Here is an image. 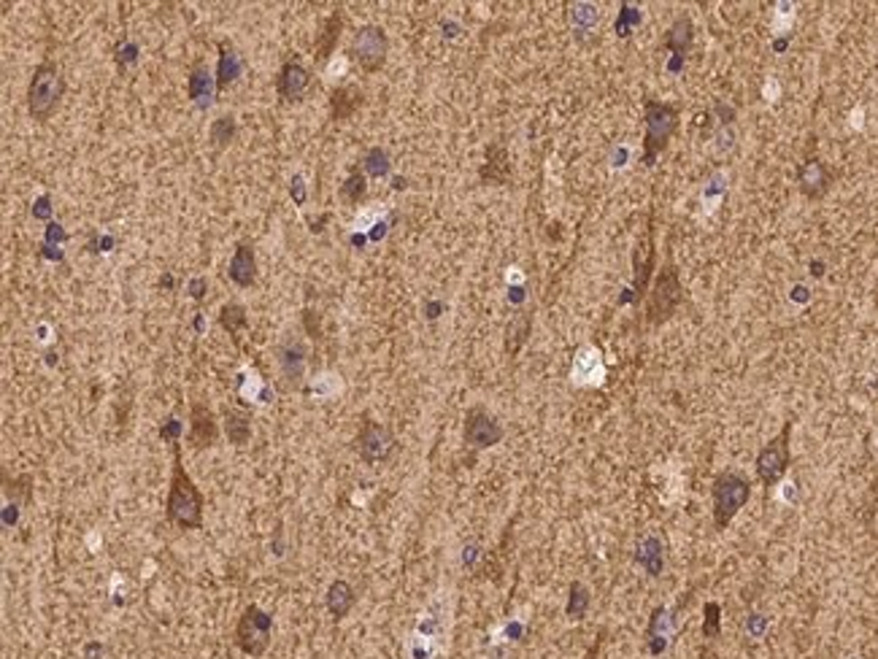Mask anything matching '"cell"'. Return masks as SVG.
<instances>
[{
  "label": "cell",
  "mask_w": 878,
  "mask_h": 659,
  "mask_svg": "<svg viewBox=\"0 0 878 659\" xmlns=\"http://www.w3.org/2000/svg\"><path fill=\"white\" fill-rule=\"evenodd\" d=\"M174 446V471H171V490L166 500V519L181 530H200L203 527V494L195 487L192 476L181 463V446Z\"/></svg>",
  "instance_id": "1"
},
{
  "label": "cell",
  "mask_w": 878,
  "mask_h": 659,
  "mask_svg": "<svg viewBox=\"0 0 878 659\" xmlns=\"http://www.w3.org/2000/svg\"><path fill=\"white\" fill-rule=\"evenodd\" d=\"M751 497V482L743 473L721 471L711 484V516L716 530H727Z\"/></svg>",
  "instance_id": "2"
},
{
  "label": "cell",
  "mask_w": 878,
  "mask_h": 659,
  "mask_svg": "<svg viewBox=\"0 0 878 659\" xmlns=\"http://www.w3.org/2000/svg\"><path fill=\"white\" fill-rule=\"evenodd\" d=\"M644 122H646V136H644V165L652 167L657 158L668 149L676 128H679V109L673 103H663L654 98H646L644 103Z\"/></svg>",
  "instance_id": "3"
},
{
  "label": "cell",
  "mask_w": 878,
  "mask_h": 659,
  "mask_svg": "<svg viewBox=\"0 0 878 659\" xmlns=\"http://www.w3.org/2000/svg\"><path fill=\"white\" fill-rule=\"evenodd\" d=\"M65 92V79L54 62H41L33 71L30 87H27V111L35 122H46L52 111L57 109L60 98Z\"/></svg>",
  "instance_id": "4"
},
{
  "label": "cell",
  "mask_w": 878,
  "mask_h": 659,
  "mask_svg": "<svg viewBox=\"0 0 878 659\" xmlns=\"http://www.w3.org/2000/svg\"><path fill=\"white\" fill-rule=\"evenodd\" d=\"M271 635H273V614L262 611L260 606H246L243 614L238 616L235 625V646L252 659L265 657L268 646H271Z\"/></svg>",
  "instance_id": "5"
},
{
  "label": "cell",
  "mask_w": 878,
  "mask_h": 659,
  "mask_svg": "<svg viewBox=\"0 0 878 659\" xmlns=\"http://www.w3.org/2000/svg\"><path fill=\"white\" fill-rule=\"evenodd\" d=\"M684 301V287H682V276H679V268L676 265H668L660 271L652 292H649V301H646V322L649 325H663L668 322L676 309L682 306Z\"/></svg>",
  "instance_id": "6"
},
{
  "label": "cell",
  "mask_w": 878,
  "mask_h": 659,
  "mask_svg": "<svg viewBox=\"0 0 878 659\" xmlns=\"http://www.w3.org/2000/svg\"><path fill=\"white\" fill-rule=\"evenodd\" d=\"M789 438H792V422H784L781 433L759 449L754 471H757V479H759L762 487H776L787 476L789 463H792Z\"/></svg>",
  "instance_id": "7"
},
{
  "label": "cell",
  "mask_w": 878,
  "mask_h": 659,
  "mask_svg": "<svg viewBox=\"0 0 878 659\" xmlns=\"http://www.w3.org/2000/svg\"><path fill=\"white\" fill-rule=\"evenodd\" d=\"M395 446H397V441L387 425H381L370 416H362L359 433H357V454L365 465H384L392 457Z\"/></svg>",
  "instance_id": "8"
},
{
  "label": "cell",
  "mask_w": 878,
  "mask_h": 659,
  "mask_svg": "<svg viewBox=\"0 0 878 659\" xmlns=\"http://www.w3.org/2000/svg\"><path fill=\"white\" fill-rule=\"evenodd\" d=\"M387 49H389V38L378 24H365L357 30L354 43H351V54L359 62V68L365 73H376L384 68L387 62Z\"/></svg>",
  "instance_id": "9"
},
{
  "label": "cell",
  "mask_w": 878,
  "mask_h": 659,
  "mask_svg": "<svg viewBox=\"0 0 878 659\" xmlns=\"http://www.w3.org/2000/svg\"><path fill=\"white\" fill-rule=\"evenodd\" d=\"M465 444L476 452H484V449H492L503 441V427L501 422L484 408V406H473L468 414H465Z\"/></svg>",
  "instance_id": "10"
},
{
  "label": "cell",
  "mask_w": 878,
  "mask_h": 659,
  "mask_svg": "<svg viewBox=\"0 0 878 659\" xmlns=\"http://www.w3.org/2000/svg\"><path fill=\"white\" fill-rule=\"evenodd\" d=\"M276 357H279V370H282V387L284 389H301L306 362H309V349H306L303 338L287 335L276 346Z\"/></svg>",
  "instance_id": "11"
},
{
  "label": "cell",
  "mask_w": 878,
  "mask_h": 659,
  "mask_svg": "<svg viewBox=\"0 0 878 659\" xmlns=\"http://www.w3.org/2000/svg\"><path fill=\"white\" fill-rule=\"evenodd\" d=\"M216 435H219V425H216L214 411L205 403L195 400L189 406V433H186V444L200 452V449L214 446L216 444Z\"/></svg>",
  "instance_id": "12"
},
{
  "label": "cell",
  "mask_w": 878,
  "mask_h": 659,
  "mask_svg": "<svg viewBox=\"0 0 878 659\" xmlns=\"http://www.w3.org/2000/svg\"><path fill=\"white\" fill-rule=\"evenodd\" d=\"M311 87V71L298 62V60H290L282 65L279 76H276V90H279V98L287 100V103H298L303 100V95L309 92Z\"/></svg>",
  "instance_id": "13"
},
{
  "label": "cell",
  "mask_w": 878,
  "mask_h": 659,
  "mask_svg": "<svg viewBox=\"0 0 878 659\" xmlns=\"http://www.w3.org/2000/svg\"><path fill=\"white\" fill-rule=\"evenodd\" d=\"M692 38H695V22L690 16H679L671 27H668V35H665V49L671 52V62H668V71L671 73H679L684 68V57L692 46Z\"/></svg>",
  "instance_id": "14"
},
{
  "label": "cell",
  "mask_w": 878,
  "mask_h": 659,
  "mask_svg": "<svg viewBox=\"0 0 878 659\" xmlns=\"http://www.w3.org/2000/svg\"><path fill=\"white\" fill-rule=\"evenodd\" d=\"M633 268H635V282H633V303H638L649 287V279H652V271H654V241H652V233L641 238V244L635 246V254H633Z\"/></svg>",
  "instance_id": "15"
},
{
  "label": "cell",
  "mask_w": 878,
  "mask_h": 659,
  "mask_svg": "<svg viewBox=\"0 0 878 659\" xmlns=\"http://www.w3.org/2000/svg\"><path fill=\"white\" fill-rule=\"evenodd\" d=\"M830 178H833V176H830L827 165L822 163V160H816V158L806 160V163L797 167V186H800V192H803L806 197H811V200L822 197V195L830 189Z\"/></svg>",
  "instance_id": "16"
},
{
  "label": "cell",
  "mask_w": 878,
  "mask_h": 659,
  "mask_svg": "<svg viewBox=\"0 0 878 659\" xmlns=\"http://www.w3.org/2000/svg\"><path fill=\"white\" fill-rule=\"evenodd\" d=\"M635 562L646 570V576L657 578L665 570V540L657 532H649L635 546Z\"/></svg>",
  "instance_id": "17"
},
{
  "label": "cell",
  "mask_w": 878,
  "mask_h": 659,
  "mask_svg": "<svg viewBox=\"0 0 878 659\" xmlns=\"http://www.w3.org/2000/svg\"><path fill=\"white\" fill-rule=\"evenodd\" d=\"M668 644H671V614L665 606H657L646 625V652L652 657H660L668 652Z\"/></svg>",
  "instance_id": "18"
},
{
  "label": "cell",
  "mask_w": 878,
  "mask_h": 659,
  "mask_svg": "<svg viewBox=\"0 0 878 659\" xmlns=\"http://www.w3.org/2000/svg\"><path fill=\"white\" fill-rule=\"evenodd\" d=\"M227 276H230L233 284H238L243 290L254 284V279H257V257H254V246L252 244H238L235 246V254L230 260Z\"/></svg>",
  "instance_id": "19"
},
{
  "label": "cell",
  "mask_w": 878,
  "mask_h": 659,
  "mask_svg": "<svg viewBox=\"0 0 878 659\" xmlns=\"http://www.w3.org/2000/svg\"><path fill=\"white\" fill-rule=\"evenodd\" d=\"M214 76H211V71H208V65L203 62V60H197L192 68H189V73H186V95H189V100L192 103H197L200 109H208V103H211V92H214Z\"/></svg>",
  "instance_id": "20"
},
{
  "label": "cell",
  "mask_w": 878,
  "mask_h": 659,
  "mask_svg": "<svg viewBox=\"0 0 878 659\" xmlns=\"http://www.w3.org/2000/svg\"><path fill=\"white\" fill-rule=\"evenodd\" d=\"M354 603H357V592H354V587H351L349 581H344V578H336V581L330 584L328 595H325V606H328L330 616H333L336 622L347 619V616L351 614V608H354Z\"/></svg>",
  "instance_id": "21"
},
{
  "label": "cell",
  "mask_w": 878,
  "mask_h": 659,
  "mask_svg": "<svg viewBox=\"0 0 878 659\" xmlns=\"http://www.w3.org/2000/svg\"><path fill=\"white\" fill-rule=\"evenodd\" d=\"M243 60L230 41H219V65H216V90H227L241 76Z\"/></svg>",
  "instance_id": "22"
},
{
  "label": "cell",
  "mask_w": 878,
  "mask_h": 659,
  "mask_svg": "<svg viewBox=\"0 0 878 659\" xmlns=\"http://www.w3.org/2000/svg\"><path fill=\"white\" fill-rule=\"evenodd\" d=\"M727 184H730V173L727 170H716L705 178L701 189V211L702 216H713L727 195Z\"/></svg>",
  "instance_id": "23"
},
{
  "label": "cell",
  "mask_w": 878,
  "mask_h": 659,
  "mask_svg": "<svg viewBox=\"0 0 878 659\" xmlns=\"http://www.w3.org/2000/svg\"><path fill=\"white\" fill-rule=\"evenodd\" d=\"M511 176V165H509V152L503 144H492L487 149V163L482 165V181L487 184H506Z\"/></svg>",
  "instance_id": "24"
},
{
  "label": "cell",
  "mask_w": 878,
  "mask_h": 659,
  "mask_svg": "<svg viewBox=\"0 0 878 659\" xmlns=\"http://www.w3.org/2000/svg\"><path fill=\"white\" fill-rule=\"evenodd\" d=\"M341 24H344L341 8H339V11H333V14L325 19L322 33L317 35V54H314L320 62H328V60H330V54L336 52V43H339V38H341Z\"/></svg>",
  "instance_id": "25"
},
{
  "label": "cell",
  "mask_w": 878,
  "mask_h": 659,
  "mask_svg": "<svg viewBox=\"0 0 878 659\" xmlns=\"http://www.w3.org/2000/svg\"><path fill=\"white\" fill-rule=\"evenodd\" d=\"M224 435L233 446H246L252 441V416L238 408H224Z\"/></svg>",
  "instance_id": "26"
},
{
  "label": "cell",
  "mask_w": 878,
  "mask_h": 659,
  "mask_svg": "<svg viewBox=\"0 0 878 659\" xmlns=\"http://www.w3.org/2000/svg\"><path fill=\"white\" fill-rule=\"evenodd\" d=\"M359 106H362V92L357 87H336L330 95V114L336 122L351 119Z\"/></svg>",
  "instance_id": "27"
},
{
  "label": "cell",
  "mask_w": 878,
  "mask_h": 659,
  "mask_svg": "<svg viewBox=\"0 0 878 659\" xmlns=\"http://www.w3.org/2000/svg\"><path fill=\"white\" fill-rule=\"evenodd\" d=\"M589 603H592L589 589H587L581 581H573V584H570V589H568V606H565L568 619L581 622V619L587 616V611H589Z\"/></svg>",
  "instance_id": "28"
},
{
  "label": "cell",
  "mask_w": 878,
  "mask_h": 659,
  "mask_svg": "<svg viewBox=\"0 0 878 659\" xmlns=\"http://www.w3.org/2000/svg\"><path fill=\"white\" fill-rule=\"evenodd\" d=\"M570 22H573V30H576L578 35H587V33H592V30L597 27V22H600V11H597V5H592V3H573V5H570Z\"/></svg>",
  "instance_id": "29"
},
{
  "label": "cell",
  "mask_w": 878,
  "mask_h": 659,
  "mask_svg": "<svg viewBox=\"0 0 878 659\" xmlns=\"http://www.w3.org/2000/svg\"><path fill=\"white\" fill-rule=\"evenodd\" d=\"M530 330H532V314H520L517 320H511V325H509V330H506V351L514 357V354H520V349L525 346V340H527V335H530Z\"/></svg>",
  "instance_id": "30"
},
{
  "label": "cell",
  "mask_w": 878,
  "mask_h": 659,
  "mask_svg": "<svg viewBox=\"0 0 878 659\" xmlns=\"http://www.w3.org/2000/svg\"><path fill=\"white\" fill-rule=\"evenodd\" d=\"M219 325L224 328V332H230L233 338H238V332L249 325L246 309L241 303H224L222 311H219Z\"/></svg>",
  "instance_id": "31"
},
{
  "label": "cell",
  "mask_w": 878,
  "mask_h": 659,
  "mask_svg": "<svg viewBox=\"0 0 878 659\" xmlns=\"http://www.w3.org/2000/svg\"><path fill=\"white\" fill-rule=\"evenodd\" d=\"M233 136H235V117L233 114H224V117L214 119L211 128H208V141H211L214 149H224L233 141Z\"/></svg>",
  "instance_id": "32"
},
{
  "label": "cell",
  "mask_w": 878,
  "mask_h": 659,
  "mask_svg": "<svg viewBox=\"0 0 878 659\" xmlns=\"http://www.w3.org/2000/svg\"><path fill=\"white\" fill-rule=\"evenodd\" d=\"M389 155H387V149H381V147H370L367 152H365V158H362V170H365V176H373V178H381V176H387L389 173Z\"/></svg>",
  "instance_id": "33"
},
{
  "label": "cell",
  "mask_w": 878,
  "mask_h": 659,
  "mask_svg": "<svg viewBox=\"0 0 878 659\" xmlns=\"http://www.w3.org/2000/svg\"><path fill=\"white\" fill-rule=\"evenodd\" d=\"M365 192H367V181H365V173H359V170H351L347 181L339 189L341 200H347L349 205H357L365 197Z\"/></svg>",
  "instance_id": "34"
},
{
  "label": "cell",
  "mask_w": 878,
  "mask_h": 659,
  "mask_svg": "<svg viewBox=\"0 0 878 659\" xmlns=\"http://www.w3.org/2000/svg\"><path fill=\"white\" fill-rule=\"evenodd\" d=\"M644 22V14H641V8L638 5H633V3H625L622 8H619V19H616V35L619 38H627V35H633V27L635 24H641Z\"/></svg>",
  "instance_id": "35"
},
{
  "label": "cell",
  "mask_w": 878,
  "mask_h": 659,
  "mask_svg": "<svg viewBox=\"0 0 878 659\" xmlns=\"http://www.w3.org/2000/svg\"><path fill=\"white\" fill-rule=\"evenodd\" d=\"M702 638L716 641L721 635V606L719 603H705L702 608Z\"/></svg>",
  "instance_id": "36"
},
{
  "label": "cell",
  "mask_w": 878,
  "mask_h": 659,
  "mask_svg": "<svg viewBox=\"0 0 878 659\" xmlns=\"http://www.w3.org/2000/svg\"><path fill=\"white\" fill-rule=\"evenodd\" d=\"M3 490H5L8 497H14V502H19V494H22L24 500H30V479H27V476H19L16 482H11V479H8V473L3 471Z\"/></svg>",
  "instance_id": "37"
},
{
  "label": "cell",
  "mask_w": 878,
  "mask_h": 659,
  "mask_svg": "<svg viewBox=\"0 0 878 659\" xmlns=\"http://www.w3.org/2000/svg\"><path fill=\"white\" fill-rule=\"evenodd\" d=\"M138 60V43L136 41H130V38H125L119 46H117V65L119 68H128V65H133Z\"/></svg>",
  "instance_id": "38"
},
{
  "label": "cell",
  "mask_w": 878,
  "mask_h": 659,
  "mask_svg": "<svg viewBox=\"0 0 878 659\" xmlns=\"http://www.w3.org/2000/svg\"><path fill=\"white\" fill-rule=\"evenodd\" d=\"M33 216L41 219V222H49L52 219V197L49 195H41L35 203H33Z\"/></svg>",
  "instance_id": "39"
},
{
  "label": "cell",
  "mask_w": 878,
  "mask_h": 659,
  "mask_svg": "<svg viewBox=\"0 0 878 659\" xmlns=\"http://www.w3.org/2000/svg\"><path fill=\"white\" fill-rule=\"evenodd\" d=\"M43 238H46V244H49V246H54V244H65V241H68V233L62 230V224L49 222V224H46V235H43Z\"/></svg>",
  "instance_id": "40"
},
{
  "label": "cell",
  "mask_w": 878,
  "mask_h": 659,
  "mask_svg": "<svg viewBox=\"0 0 878 659\" xmlns=\"http://www.w3.org/2000/svg\"><path fill=\"white\" fill-rule=\"evenodd\" d=\"M160 435L168 441V444H178V435H181V422L176 419V416H171L163 427H160Z\"/></svg>",
  "instance_id": "41"
},
{
  "label": "cell",
  "mask_w": 878,
  "mask_h": 659,
  "mask_svg": "<svg viewBox=\"0 0 878 659\" xmlns=\"http://www.w3.org/2000/svg\"><path fill=\"white\" fill-rule=\"evenodd\" d=\"M290 195H292V200H295L298 205H303V203H306V181H303V176H292V181H290Z\"/></svg>",
  "instance_id": "42"
},
{
  "label": "cell",
  "mask_w": 878,
  "mask_h": 659,
  "mask_svg": "<svg viewBox=\"0 0 878 659\" xmlns=\"http://www.w3.org/2000/svg\"><path fill=\"white\" fill-rule=\"evenodd\" d=\"M186 292H189V298H195V301H203L205 298V292H208V282L205 279H189V284H186Z\"/></svg>",
  "instance_id": "43"
},
{
  "label": "cell",
  "mask_w": 878,
  "mask_h": 659,
  "mask_svg": "<svg viewBox=\"0 0 878 659\" xmlns=\"http://www.w3.org/2000/svg\"><path fill=\"white\" fill-rule=\"evenodd\" d=\"M117 246V238L114 235H98L92 244H90V249L92 252H111Z\"/></svg>",
  "instance_id": "44"
},
{
  "label": "cell",
  "mask_w": 878,
  "mask_h": 659,
  "mask_svg": "<svg viewBox=\"0 0 878 659\" xmlns=\"http://www.w3.org/2000/svg\"><path fill=\"white\" fill-rule=\"evenodd\" d=\"M303 322H306V330H309V335H311V338H322L320 320L314 322V311H306V314H303Z\"/></svg>",
  "instance_id": "45"
},
{
  "label": "cell",
  "mask_w": 878,
  "mask_h": 659,
  "mask_svg": "<svg viewBox=\"0 0 878 659\" xmlns=\"http://www.w3.org/2000/svg\"><path fill=\"white\" fill-rule=\"evenodd\" d=\"M16 508H19V502H8V505H5V519H3V521H5V527H11V524L16 521V516H19V511H16Z\"/></svg>",
  "instance_id": "46"
},
{
  "label": "cell",
  "mask_w": 878,
  "mask_h": 659,
  "mask_svg": "<svg viewBox=\"0 0 878 659\" xmlns=\"http://www.w3.org/2000/svg\"><path fill=\"white\" fill-rule=\"evenodd\" d=\"M41 254H43V257H49V260H54V263H60V260H62V252H60V249H54V246H49V244H43V246H41Z\"/></svg>",
  "instance_id": "47"
},
{
  "label": "cell",
  "mask_w": 878,
  "mask_h": 659,
  "mask_svg": "<svg viewBox=\"0 0 878 659\" xmlns=\"http://www.w3.org/2000/svg\"><path fill=\"white\" fill-rule=\"evenodd\" d=\"M600 646H603V633H600V635H597V641H595V644L589 646V652L584 654V659H597V657H600Z\"/></svg>",
  "instance_id": "48"
},
{
  "label": "cell",
  "mask_w": 878,
  "mask_h": 659,
  "mask_svg": "<svg viewBox=\"0 0 878 659\" xmlns=\"http://www.w3.org/2000/svg\"><path fill=\"white\" fill-rule=\"evenodd\" d=\"M384 235H387V224H384V222H378V224H376V230L370 233V238H373V241H378V238H384Z\"/></svg>",
  "instance_id": "49"
},
{
  "label": "cell",
  "mask_w": 878,
  "mask_h": 659,
  "mask_svg": "<svg viewBox=\"0 0 878 659\" xmlns=\"http://www.w3.org/2000/svg\"><path fill=\"white\" fill-rule=\"evenodd\" d=\"M627 163V149H619L616 155H614V165L619 167V165H625Z\"/></svg>",
  "instance_id": "50"
},
{
  "label": "cell",
  "mask_w": 878,
  "mask_h": 659,
  "mask_svg": "<svg viewBox=\"0 0 878 659\" xmlns=\"http://www.w3.org/2000/svg\"><path fill=\"white\" fill-rule=\"evenodd\" d=\"M441 309H444V306H441V303H430V306H427V317H430V320H435V317H438V311H441Z\"/></svg>",
  "instance_id": "51"
},
{
  "label": "cell",
  "mask_w": 878,
  "mask_h": 659,
  "mask_svg": "<svg viewBox=\"0 0 878 659\" xmlns=\"http://www.w3.org/2000/svg\"><path fill=\"white\" fill-rule=\"evenodd\" d=\"M351 244H354V246H362V244H365V238H362V235H351Z\"/></svg>",
  "instance_id": "52"
},
{
  "label": "cell",
  "mask_w": 878,
  "mask_h": 659,
  "mask_svg": "<svg viewBox=\"0 0 878 659\" xmlns=\"http://www.w3.org/2000/svg\"><path fill=\"white\" fill-rule=\"evenodd\" d=\"M163 287H174V279L171 276H163V282H160Z\"/></svg>",
  "instance_id": "53"
},
{
  "label": "cell",
  "mask_w": 878,
  "mask_h": 659,
  "mask_svg": "<svg viewBox=\"0 0 878 659\" xmlns=\"http://www.w3.org/2000/svg\"><path fill=\"white\" fill-rule=\"evenodd\" d=\"M406 186V178H395V189H403Z\"/></svg>",
  "instance_id": "54"
},
{
  "label": "cell",
  "mask_w": 878,
  "mask_h": 659,
  "mask_svg": "<svg viewBox=\"0 0 878 659\" xmlns=\"http://www.w3.org/2000/svg\"><path fill=\"white\" fill-rule=\"evenodd\" d=\"M814 276H822V263H814Z\"/></svg>",
  "instance_id": "55"
}]
</instances>
